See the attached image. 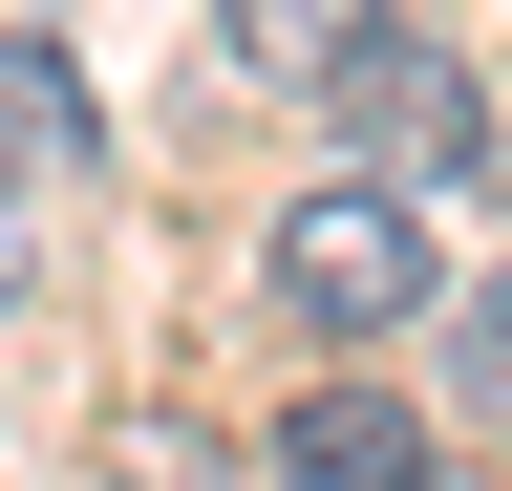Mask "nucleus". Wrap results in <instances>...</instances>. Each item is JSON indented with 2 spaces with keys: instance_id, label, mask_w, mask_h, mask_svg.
<instances>
[{
  "instance_id": "obj_1",
  "label": "nucleus",
  "mask_w": 512,
  "mask_h": 491,
  "mask_svg": "<svg viewBox=\"0 0 512 491\" xmlns=\"http://www.w3.org/2000/svg\"><path fill=\"white\" fill-rule=\"evenodd\" d=\"M256 299L320 342H384V321H427V214L406 193H299L278 235H256Z\"/></svg>"
},
{
  "instance_id": "obj_2",
  "label": "nucleus",
  "mask_w": 512,
  "mask_h": 491,
  "mask_svg": "<svg viewBox=\"0 0 512 491\" xmlns=\"http://www.w3.org/2000/svg\"><path fill=\"white\" fill-rule=\"evenodd\" d=\"M320 107H342V129H363L384 171H491V86L448 65L427 22H384V0H363L342 43H320Z\"/></svg>"
},
{
  "instance_id": "obj_3",
  "label": "nucleus",
  "mask_w": 512,
  "mask_h": 491,
  "mask_svg": "<svg viewBox=\"0 0 512 491\" xmlns=\"http://www.w3.org/2000/svg\"><path fill=\"white\" fill-rule=\"evenodd\" d=\"M278 491H427V406H384V385H299V406H278Z\"/></svg>"
},
{
  "instance_id": "obj_4",
  "label": "nucleus",
  "mask_w": 512,
  "mask_h": 491,
  "mask_svg": "<svg viewBox=\"0 0 512 491\" xmlns=\"http://www.w3.org/2000/svg\"><path fill=\"white\" fill-rule=\"evenodd\" d=\"M86 150H107V107H86V65H64V43H0V193H64Z\"/></svg>"
},
{
  "instance_id": "obj_5",
  "label": "nucleus",
  "mask_w": 512,
  "mask_h": 491,
  "mask_svg": "<svg viewBox=\"0 0 512 491\" xmlns=\"http://www.w3.org/2000/svg\"><path fill=\"white\" fill-rule=\"evenodd\" d=\"M427 321H448V406L512 449V278H427Z\"/></svg>"
},
{
  "instance_id": "obj_6",
  "label": "nucleus",
  "mask_w": 512,
  "mask_h": 491,
  "mask_svg": "<svg viewBox=\"0 0 512 491\" xmlns=\"http://www.w3.org/2000/svg\"><path fill=\"white\" fill-rule=\"evenodd\" d=\"M342 22H363V0H214V43H235L256 86H320V43H342Z\"/></svg>"
},
{
  "instance_id": "obj_7",
  "label": "nucleus",
  "mask_w": 512,
  "mask_h": 491,
  "mask_svg": "<svg viewBox=\"0 0 512 491\" xmlns=\"http://www.w3.org/2000/svg\"><path fill=\"white\" fill-rule=\"evenodd\" d=\"M22 278H43V214H22V193H0V299H22Z\"/></svg>"
}]
</instances>
